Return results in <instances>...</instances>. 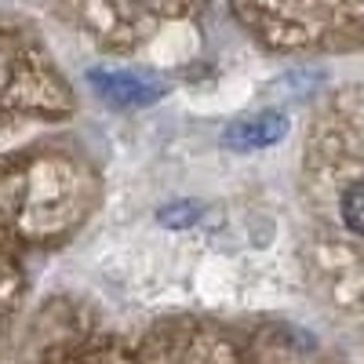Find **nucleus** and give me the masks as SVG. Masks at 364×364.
<instances>
[{
    "label": "nucleus",
    "mask_w": 364,
    "mask_h": 364,
    "mask_svg": "<svg viewBox=\"0 0 364 364\" xmlns=\"http://www.w3.org/2000/svg\"><path fill=\"white\" fill-rule=\"evenodd\" d=\"M87 80L95 87V95L113 106H149L168 91L164 80L139 73V70H91Z\"/></svg>",
    "instance_id": "1"
},
{
    "label": "nucleus",
    "mask_w": 364,
    "mask_h": 364,
    "mask_svg": "<svg viewBox=\"0 0 364 364\" xmlns=\"http://www.w3.org/2000/svg\"><path fill=\"white\" fill-rule=\"evenodd\" d=\"M284 132H288V117L277 113V109H266V113H255V117H245V120H233L223 139H226L230 149L248 154V149H262V146L281 142Z\"/></svg>",
    "instance_id": "2"
},
{
    "label": "nucleus",
    "mask_w": 364,
    "mask_h": 364,
    "mask_svg": "<svg viewBox=\"0 0 364 364\" xmlns=\"http://www.w3.org/2000/svg\"><path fill=\"white\" fill-rule=\"evenodd\" d=\"M343 219H346V230L357 233L360 230V178L353 175L350 186L343 190Z\"/></svg>",
    "instance_id": "3"
}]
</instances>
